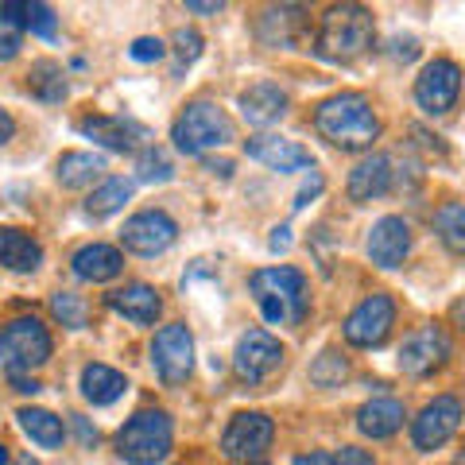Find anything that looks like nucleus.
<instances>
[{"label": "nucleus", "instance_id": "dca6fc26", "mask_svg": "<svg viewBox=\"0 0 465 465\" xmlns=\"http://www.w3.org/2000/svg\"><path fill=\"white\" fill-rule=\"evenodd\" d=\"M311 32V16L302 5H272L256 16V39L264 47H299Z\"/></svg>", "mask_w": 465, "mask_h": 465}, {"label": "nucleus", "instance_id": "7ed1b4c3", "mask_svg": "<svg viewBox=\"0 0 465 465\" xmlns=\"http://www.w3.org/2000/svg\"><path fill=\"white\" fill-rule=\"evenodd\" d=\"M376 39V24L372 12L365 5H330L318 20V35H314V51L326 63H353L361 58Z\"/></svg>", "mask_w": 465, "mask_h": 465}, {"label": "nucleus", "instance_id": "b1692460", "mask_svg": "<svg viewBox=\"0 0 465 465\" xmlns=\"http://www.w3.org/2000/svg\"><path fill=\"white\" fill-rule=\"evenodd\" d=\"M43 264V244L24 229H0V268L35 272Z\"/></svg>", "mask_w": 465, "mask_h": 465}, {"label": "nucleus", "instance_id": "6e6552de", "mask_svg": "<svg viewBox=\"0 0 465 465\" xmlns=\"http://www.w3.org/2000/svg\"><path fill=\"white\" fill-rule=\"evenodd\" d=\"M391 326H396V302L391 295H369L361 299L345 318V341L357 349H376L388 341Z\"/></svg>", "mask_w": 465, "mask_h": 465}, {"label": "nucleus", "instance_id": "1a4fd4ad", "mask_svg": "<svg viewBox=\"0 0 465 465\" xmlns=\"http://www.w3.org/2000/svg\"><path fill=\"white\" fill-rule=\"evenodd\" d=\"M461 415L465 407L458 396H434L411 423V442L419 454H430V450H439L454 439V430L461 427Z\"/></svg>", "mask_w": 465, "mask_h": 465}, {"label": "nucleus", "instance_id": "c756f323", "mask_svg": "<svg viewBox=\"0 0 465 465\" xmlns=\"http://www.w3.org/2000/svg\"><path fill=\"white\" fill-rule=\"evenodd\" d=\"M434 232L454 256H465V202H442L434 210Z\"/></svg>", "mask_w": 465, "mask_h": 465}, {"label": "nucleus", "instance_id": "0eeeda50", "mask_svg": "<svg viewBox=\"0 0 465 465\" xmlns=\"http://www.w3.org/2000/svg\"><path fill=\"white\" fill-rule=\"evenodd\" d=\"M275 439V423L264 415V411H241L229 419V427L222 434V450L229 461H249L256 465L264 458V450L272 446Z\"/></svg>", "mask_w": 465, "mask_h": 465}, {"label": "nucleus", "instance_id": "2f4dec72", "mask_svg": "<svg viewBox=\"0 0 465 465\" xmlns=\"http://www.w3.org/2000/svg\"><path fill=\"white\" fill-rule=\"evenodd\" d=\"M171 174H174L171 155L163 148H155V143H148V148L136 155V179L140 183H167Z\"/></svg>", "mask_w": 465, "mask_h": 465}, {"label": "nucleus", "instance_id": "de8ad7c7", "mask_svg": "<svg viewBox=\"0 0 465 465\" xmlns=\"http://www.w3.org/2000/svg\"><path fill=\"white\" fill-rule=\"evenodd\" d=\"M458 465H465V446H461V454H458Z\"/></svg>", "mask_w": 465, "mask_h": 465}, {"label": "nucleus", "instance_id": "9b49d317", "mask_svg": "<svg viewBox=\"0 0 465 465\" xmlns=\"http://www.w3.org/2000/svg\"><path fill=\"white\" fill-rule=\"evenodd\" d=\"M446 357H450V338H446V330L442 326H415L411 333L403 338L400 345V372L403 376H430V372H439L446 365Z\"/></svg>", "mask_w": 465, "mask_h": 465}, {"label": "nucleus", "instance_id": "a211bd4d", "mask_svg": "<svg viewBox=\"0 0 465 465\" xmlns=\"http://www.w3.org/2000/svg\"><path fill=\"white\" fill-rule=\"evenodd\" d=\"M244 155L256 159V163H264L268 171H280V174L311 167V152L302 148V143L283 140V136H272V133H260V136L244 140Z\"/></svg>", "mask_w": 465, "mask_h": 465}, {"label": "nucleus", "instance_id": "37998d69", "mask_svg": "<svg viewBox=\"0 0 465 465\" xmlns=\"http://www.w3.org/2000/svg\"><path fill=\"white\" fill-rule=\"evenodd\" d=\"M186 12H198V16H213V12H222V5H202V0H186Z\"/></svg>", "mask_w": 465, "mask_h": 465}, {"label": "nucleus", "instance_id": "58836bf2", "mask_svg": "<svg viewBox=\"0 0 465 465\" xmlns=\"http://www.w3.org/2000/svg\"><path fill=\"white\" fill-rule=\"evenodd\" d=\"M318 194H322V174H311L307 186H302V191L295 194V210H302V206H307L311 198H318Z\"/></svg>", "mask_w": 465, "mask_h": 465}, {"label": "nucleus", "instance_id": "aec40b11", "mask_svg": "<svg viewBox=\"0 0 465 465\" xmlns=\"http://www.w3.org/2000/svg\"><path fill=\"white\" fill-rule=\"evenodd\" d=\"M241 116L249 124H256V128H268V124H275L280 116L287 113V94L280 90L275 82H252L249 90L241 94Z\"/></svg>", "mask_w": 465, "mask_h": 465}, {"label": "nucleus", "instance_id": "39448f33", "mask_svg": "<svg viewBox=\"0 0 465 465\" xmlns=\"http://www.w3.org/2000/svg\"><path fill=\"white\" fill-rule=\"evenodd\" d=\"M171 140L183 155H202L232 140V121L213 101H191L171 124Z\"/></svg>", "mask_w": 465, "mask_h": 465}, {"label": "nucleus", "instance_id": "423d86ee", "mask_svg": "<svg viewBox=\"0 0 465 465\" xmlns=\"http://www.w3.org/2000/svg\"><path fill=\"white\" fill-rule=\"evenodd\" d=\"M51 357V333L39 318H12L0 326V369L8 376H24Z\"/></svg>", "mask_w": 465, "mask_h": 465}, {"label": "nucleus", "instance_id": "4c0bfd02", "mask_svg": "<svg viewBox=\"0 0 465 465\" xmlns=\"http://www.w3.org/2000/svg\"><path fill=\"white\" fill-rule=\"evenodd\" d=\"M338 465H376L369 450H361V446H345L341 454H338Z\"/></svg>", "mask_w": 465, "mask_h": 465}, {"label": "nucleus", "instance_id": "a19ab883", "mask_svg": "<svg viewBox=\"0 0 465 465\" xmlns=\"http://www.w3.org/2000/svg\"><path fill=\"white\" fill-rule=\"evenodd\" d=\"M268 244H272V252H287V249H291V229H287V225H275Z\"/></svg>", "mask_w": 465, "mask_h": 465}, {"label": "nucleus", "instance_id": "79ce46f5", "mask_svg": "<svg viewBox=\"0 0 465 465\" xmlns=\"http://www.w3.org/2000/svg\"><path fill=\"white\" fill-rule=\"evenodd\" d=\"M12 136H16V121H12V113L0 109V148H5Z\"/></svg>", "mask_w": 465, "mask_h": 465}, {"label": "nucleus", "instance_id": "09e8293b", "mask_svg": "<svg viewBox=\"0 0 465 465\" xmlns=\"http://www.w3.org/2000/svg\"><path fill=\"white\" fill-rule=\"evenodd\" d=\"M256 465H264V461H256Z\"/></svg>", "mask_w": 465, "mask_h": 465}, {"label": "nucleus", "instance_id": "7c9ffc66", "mask_svg": "<svg viewBox=\"0 0 465 465\" xmlns=\"http://www.w3.org/2000/svg\"><path fill=\"white\" fill-rule=\"evenodd\" d=\"M128 198H133V179L113 174V179H105L90 198H85V213L90 217H113L116 210H124Z\"/></svg>", "mask_w": 465, "mask_h": 465}, {"label": "nucleus", "instance_id": "9d476101", "mask_svg": "<svg viewBox=\"0 0 465 465\" xmlns=\"http://www.w3.org/2000/svg\"><path fill=\"white\" fill-rule=\"evenodd\" d=\"M458 94H461V66L454 58H434L419 70L415 78V101L419 109H427L430 116H442L458 105Z\"/></svg>", "mask_w": 465, "mask_h": 465}, {"label": "nucleus", "instance_id": "2eb2a0df", "mask_svg": "<svg viewBox=\"0 0 465 465\" xmlns=\"http://www.w3.org/2000/svg\"><path fill=\"white\" fill-rule=\"evenodd\" d=\"M78 133L85 140L101 143V148H109V152H143L152 140V133L140 121H133V116H109V113L85 116L78 124Z\"/></svg>", "mask_w": 465, "mask_h": 465}, {"label": "nucleus", "instance_id": "c85d7f7f", "mask_svg": "<svg viewBox=\"0 0 465 465\" xmlns=\"http://www.w3.org/2000/svg\"><path fill=\"white\" fill-rule=\"evenodd\" d=\"M27 90H32L39 101H47V105H58V101L66 97V74H63V66H58L54 58H39V63L27 70Z\"/></svg>", "mask_w": 465, "mask_h": 465}, {"label": "nucleus", "instance_id": "4be33fe9", "mask_svg": "<svg viewBox=\"0 0 465 465\" xmlns=\"http://www.w3.org/2000/svg\"><path fill=\"white\" fill-rule=\"evenodd\" d=\"M70 268H74V275L85 283H109L124 272V256H121V249H113V244H85V249L70 256Z\"/></svg>", "mask_w": 465, "mask_h": 465}, {"label": "nucleus", "instance_id": "a878e982", "mask_svg": "<svg viewBox=\"0 0 465 465\" xmlns=\"http://www.w3.org/2000/svg\"><path fill=\"white\" fill-rule=\"evenodd\" d=\"M124 388H128V381L116 369H109V365H85L82 369V396L90 400L94 407L116 403L124 396Z\"/></svg>", "mask_w": 465, "mask_h": 465}, {"label": "nucleus", "instance_id": "412c9836", "mask_svg": "<svg viewBox=\"0 0 465 465\" xmlns=\"http://www.w3.org/2000/svg\"><path fill=\"white\" fill-rule=\"evenodd\" d=\"M109 307L116 314H124L128 322L152 326L155 318H159V311H163V299H159V291L148 287V283H128V287L109 291Z\"/></svg>", "mask_w": 465, "mask_h": 465}, {"label": "nucleus", "instance_id": "f257e3e1", "mask_svg": "<svg viewBox=\"0 0 465 465\" xmlns=\"http://www.w3.org/2000/svg\"><path fill=\"white\" fill-rule=\"evenodd\" d=\"M314 128L341 152H369L381 136V116L365 94H333L314 109Z\"/></svg>", "mask_w": 465, "mask_h": 465}, {"label": "nucleus", "instance_id": "393cba45", "mask_svg": "<svg viewBox=\"0 0 465 465\" xmlns=\"http://www.w3.org/2000/svg\"><path fill=\"white\" fill-rule=\"evenodd\" d=\"M54 174L66 191H82V186H94V179L105 174V155H94V152H66L58 155Z\"/></svg>", "mask_w": 465, "mask_h": 465}, {"label": "nucleus", "instance_id": "473e14b6", "mask_svg": "<svg viewBox=\"0 0 465 465\" xmlns=\"http://www.w3.org/2000/svg\"><path fill=\"white\" fill-rule=\"evenodd\" d=\"M345 376H349V361L338 353V349H326V353L311 365V384H318V388H338Z\"/></svg>", "mask_w": 465, "mask_h": 465}, {"label": "nucleus", "instance_id": "f704fd0d", "mask_svg": "<svg viewBox=\"0 0 465 465\" xmlns=\"http://www.w3.org/2000/svg\"><path fill=\"white\" fill-rule=\"evenodd\" d=\"M171 43H174V70L198 63V54H202V35L194 32V27H179Z\"/></svg>", "mask_w": 465, "mask_h": 465}, {"label": "nucleus", "instance_id": "49530a36", "mask_svg": "<svg viewBox=\"0 0 465 465\" xmlns=\"http://www.w3.org/2000/svg\"><path fill=\"white\" fill-rule=\"evenodd\" d=\"M0 465H8V446L0 442Z\"/></svg>", "mask_w": 465, "mask_h": 465}, {"label": "nucleus", "instance_id": "72a5a7b5", "mask_svg": "<svg viewBox=\"0 0 465 465\" xmlns=\"http://www.w3.org/2000/svg\"><path fill=\"white\" fill-rule=\"evenodd\" d=\"M51 314L70 330L85 326V302H82V295H74V291H58V295H51Z\"/></svg>", "mask_w": 465, "mask_h": 465}, {"label": "nucleus", "instance_id": "bb28decb", "mask_svg": "<svg viewBox=\"0 0 465 465\" xmlns=\"http://www.w3.org/2000/svg\"><path fill=\"white\" fill-rule=\"evenodd\" d=\"M16 419H20V427H24L27 439H32L35 446H43V450H58V446H63V439H66L63 419L51 415V411H43V407H20Z\"/></svg>", "mask_w": 465, "mask_h": 465}, {"label": "nucleus", "instance_id": "e433bc0d", "mask_svg": "<svg viewBox=\"0 0 465 465\" xmlns=\"http://www.w3.org/2000/svg\"><path fill=\"white\" fill-rule=\"evenodd\" d=\"M128 54H133V63H159V58L167 54V47L159 39H152V35H143V39H136L133 47H128Z\"/></svg>", "mask_w": 465, "mask_h": 465}, {"label": "nucleus", "instance_id": "ddd939ff", "mask_svg": "<svg viewBox=\"0 0 465 465\" xmlns=\"http://www.w3.org/2000/svg\"><path fill=\"white\" fill-rule=\"evenodd\" d=\"M283 365V345L280 338H272L268 330H249L241 333L237 349H232V369L244 384H264L268 376Z\"/></svg>", "mask_w": 465, "mask_h": 465}, {"label": "nucleus", "instance_id": "ea45409f", "mask_svg": "<svg viewBox=\"0 0 465 465\" xmlns=\"http://www.w3.org/2000/svg\"><path fill=\"white\" fill-rule=\"evenodd\" d=\"M291 465H338V458L326 454V450H311V454H299Z\"/></svg>", "mask_w": 465, "mask_h": 465}, {"label": "nucleus", "instance_id": "f3484780", "mask_svg": "<svg viewBox=\"0 0 465 465\" xmlns=\"http://www.w3.org/2000/svg\"><path fill=\"white\" fill-rule=\"evenodd\" d=\"M365 252L376 268H400L407 252H411V225H407L403 217H381V222L369 229Z\"/></svg>", "mask_w": 465, "mask_h": 465}, {"label": "nucleus", "instance_id": "5701e85b", "mask_svg": "<svg viewBox=\"0 0 465 465\" xmlns=\"http://www.w3.org/2000/svg\"><path fill=\"white\" fill-rule=\"evenodd\" d=\"M403 403L400 400H391V396H381V400H369V403H361V411H357V430L365 434V439H391L400 427H403Z\"/></svg>", "mask_w": 465, "mask_h": 465}, {"label": "nucleus", "instance_id": "a18cd8bd", "mask_svg": "<svg viewBox=\"0 0 465 465\" xmlns=\"http://www.w3.org/2000/svg\"><path fill=\"white\" fill-rule=\"evenodd\" d=\"M16 391H39V381H27V376H12Z\"/></svg>", "mask_w": 465, "mask_h": 465}, {"label": "nucleus", "instance_id": "c9c22d12", "mask_svg": "<svg viewBox=\"0 0 465 465\" xmlns=\"http://www.w3.org/2000/svg\"><path fill=\"white\" fill-rule=\"evenodd\" d=\"M20 43H24V27L12 20V16H5V12H0V63L16 58V54H20Z\"/></svg>", "mask_w": 465, "mask_h": 465}, {"label": "nucleus", "instance_id": "c03bdc74", "mask_svg": "<svg viewBox=\"0 0 465 465\" xmlns=\"http://www.w3.org/2000/svg\"><path fill=\"white\" fill-rule=\"evenodd\" d=\"M206 171H213V174H222V179H229V174H232V163H229V159H206Z\"/></svg>", "mask_w": 465, "mask_h": 465}, {"label": "nucleus", "instance_id": "20e7f679", "mask_svg": "<svg viewBox=\"0 0 465 465\" xmlns=\"http://www.w3.org/2000/svg\"><path fill=\"white\" fill-rule=\"evenodd\" d=\"M171 439H174L171 415L148 407V411H136L116 430V454L128 465H155L171 454Z\"/></svg>", "mask_w": 465, "mask_h": 465}, {"label": "nucleus", "instance_id": "6ab92c4d", "mask_svg": "<svg viewBox=\"0 0 465 465\" xmlns=\"http://www.w3.org/2000/svg\"><path fill=\"white\" fill-rule=\"evenodd\" d=\"M345 191L353 202H376L391 191V159L388 155H365L361 163L349 171Z\"/></svg>", "mask_w": 465, "mask_h": 465}, {"label": "nucleus", "instance_id": "cd10ccee", "mask_svg": "<svg viewBox=\"0 0 465 465\" xmlns=\"http://www.w3.org/2000/svg\"><path fill=\"white\" fill-rule=\"evenodd\" d=\"M0 12L12 16L24 27V32H32L39 39H54V32H58L54 12L47 5H35V0H8V5H0Z\"/></svg>", "mask_w": 465, "mask_h": 465}, {"label": "nucleus", "instance_id": "f03ea898", "mask_svg": "<svg viewBox=\"0 0 465 465\" xmlns=\"http://www.w3.org/2000/svg\"><path fill=\"white\" fill-rule=\"evenodd\" d=\"M249 291L272 326H299L311 311V283L299 268H260L249 275Z\"/></svg>", "mask_w": 465, "mask_h": 465}, {"label": "nucleus", "instance_id": "f8f14e48", "mask_svg": "<svg viewBox=\"0 0 465 465\" xmlns=\"http://www.w3.org/2000/svg\"><path fill=\"white\" fill-rule=\"evenodd\" d=\"M152 365L163 384H183L194 372V338L183 322H171L155 333L152 341Z\"/></svg>", "mask_w": 465, "mask_h": 465}, {"label": "nucleus", "instance_id": "4468645a", "mask_svg": "<svg viewBox=\"0 0 465 465\" xmlns=\"http://www.w3.org/2000/svg\"><path fill=\"white\" fill-rule=\"evenodd\" d=\"M174 237H179V225H174L163 210H143L136 217H128L124 229H121V244L128 252H136V256L167 252L174 244Z\"/></svg>", "mask_w": 465, "mask_h": 465}]
</instances>
